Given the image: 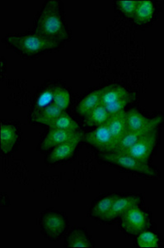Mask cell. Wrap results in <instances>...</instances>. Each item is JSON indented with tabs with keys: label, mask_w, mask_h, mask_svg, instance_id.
I'll use <instances>...</instances> for the list:
<instances>
[{
	"label": "cell",
	"mask_w": 164,
	"mask_h": 248,
	"mask_svg": "<svg viewBox=\"0 0 164 248\" xmlns=\"http://www.w3.org/2000/svg\"><path fill=\"white\" fill-rule=\"evenodd\" d=\"M4 43L23 57L33 58L58 49L62 43L48 39L39 34H9L4 37Z\"/></svg>",
	"instance_id": "7a4b0ae2"
},
{
	"label": "cell",
	"mask_w": 164,
	"mask_h": 248,
	"mask_svg": "<svg viewBox=\"0 0 164 248\" xmlns=\"http://www.w3.org/2000/svg\"><path fill=\"white\" fill-rule=\"evenodd\" d=\"M17 129L10 124H2L1 127V150L4 154L11 153L18 141Z\"/></svg>",
	"instance_id": "2e32d148"
},
{
	"label": "cell",
	"mask_w": 164,
	"mask_h": 248,
	"mask_svg": "<svg viewBox=\"0 0 164 248\" xmlns=\"http://www.w3.org/2000/svg\"><path fill=\"white\" fill-rule=\"evenodd\" d=\"M53 91V104L65 111L70 104V94L68 91L63 88L57 87L52 90Z\"/></svg>",
	"instance_id": "cb8c5ba5"
},
{
	"label": "cell",
	"mask_w": 164,
	"mask_h": 248,
	"mask_svg": "<svg viewBox=\"0 0 164 248\" xmlns=\"http://www.w3.org/2000/svg\"><path fill=\"white\" fill-rule=\"evenodd\" d=\"M163 121H164V118L162 116H156L151 119V121L147 126L135 132L126 133L118 145L116 153H119L123 150L127 149L131 146H133L134 144L136 143L137 141H139L140 139L153 132L154 130L158 129V127L160 126Z\"/></svg>",
	"instance_id": "9c48e42d"
},
{
	"label": "cell",
	"mask_w": 164,
	"mask_h": 248,
	"mask_svg": "<svg viewBox=\"0 0 164 248\" xmlns=\"http://www.w3.org/2000/svg\"><path fill=\"white\" fill-rule=\"evenodd\" d=\"M108 129L114 140L117 143V147L120 142L124 138L125 134L128 133L127 126H126V112H121L111 115L107 123Z\"/></svg>",
	"instance_id": "5bb4252c"
},
{
	"label": "cell",
	"mask_w": 164,
	"mask_h": 248,
	"mask_svg": "<svg viewBox=\"0 0 164 248\" xmlns=\"http://www.w3.org/2000/svg\"><path fill=\"white\" fill-rule=\"evenodd\" d=\"M82 139L86 143L102 151L103 153H116L117 150V143L110 134L107 124L99 126L83 135Z\"/></svg>",
	"instance_id": "ba28073f"
},
{
	"label": "cell",
	"mask_w": 164,
	"mask_h": 248,
	"mask_svg": "<svg viewBox=\"0 0 164 248\" xmlns=\"http://www.w3.org/2000/svg\"><path fill=\"white\" fill-rule=\"evenodd\" d=\"M151 119H152L142 114L139 110L136 108L128 111L126 112V126L128 133L141 129L150 124Z\"/></svg>",
	"instance_id": "ffe728a7"
},
{
	"label": "cell",
	"mask_w": 164,
	"mask_h": 248,
	"mask_svg": "<svg viewBox=\"0 0 164 248\" xmlns=\"http://www.w3.org/2000/svg\"><path fill=\"white\" fill-rule=\"evenodd\" d=\"M82 137L83 134L80 132L73 133L64 130L50 128V131L46 133V135L41 142L40 148L41 151H47L67 141H72L74 139H82Z\"/></svg>",
	"instance_id": "30bf717a"
},
{
	"label": "cell",
	"mask_w": 164,
	"mask_h": 248,
	"mask_svg": "<svg viewBox=\"0 0 164 248\" xmlns=\"http://www.w3.org/2000/svg\"><path fill=\"white\" fill-rule=\"evenodd\" d=\"M137 0H121L117 2L119 9L125 17L133 18L136 8L138 5Z\"/></svg>",
	"instance_id": "d4e9b609"
},
{
	"label": "cell",
	"mask_w": 164,
	"mask_h": 248,
	"mask_svg": "<svg viewBox=\"0 0 164 248\" xmlns=\"http://www.w3.org/2000/svg\"><path fill=\"white\" fill-rule=\"evenodd\" d=\"M40 228L45 237L55 242L60 239L68 230V219L63 213L53 209L45 210L41 216Z\"/></svg>",
	"instance_id": "5b68a950"
},
{
	"label": "cell",
	"mask_w": 164,
	"mask_h": 248,
	"mask_svg": "<svg viewBox=\"0 0 164 248\" xmlns=\"http://www.w3.org/2000/svg\"><path fill=\"white\" fill-rule=\"evenodd\" d=\"M34 30L42 37L60 43L70 39L60 1L49 0L45 2L35 20Z\"/></svg>",
	"instance_id": "6da1fadb"
},
{
	"label": "cell",
	"mask_w": 164,
	"mask_h": 248,
	"mask_svg": "<svg viewBox=\"0 0 164 248\" xmlns=\"http://www.w3.org/2000/svg\"><path fill=\"white\" fill-rule=\"evenodd\" d=\"M103 161L120 167L126 171L132 172L148 179H157L158 173L148 163L139 161L136 158L120 153H102Z\"/></svg>",
	"instance_id": "3957f363"
},
{
	"label": "cell",
	"mask_w": 164,
	"mask_h": 248,
	"mask_svg": "<svg viewBox=\"0 0 164 248\" xmlns=\"http://www.w3.org/2000/svg\"><path fill=\"white\" fill-rule=\"evenodd\" d=\"M101 98H102V89L93 91L80 101L77 108V113L85 118L98 105H101Z\"/></svg>",
	"instance_id": "ac0fdd59"
},
{
	"label": "cell",
	"mask_w": 164,
	"mask_h": 248,
	"mask_svg": "<svg viewBox=\"0 0 164 248\" xmlns=\"http://www.w3.org/2000/svg\"><path fill=\"white\" fill-rule=\"evenodd\" d=\"M48 127L52 129L64 130L73 133L80 132V126L78 123L74 119H72L70 116L65 113L59 116L54 121L51 122Z\"/></svg>",
	"instance_id": "44dd1931"
},
{
	"label": "cell",
	"mask_w": 164,
	"mask_h": 248,
	"mask_svg": "<svg viewBox=\"0 0 164 248\" xmlns=\"http://www.w3.org/2000/svg\"><path fill=\"white\" fill-rule=\"evenodd\" d=\"M81 139H74L54 147L47 158L49 163H58L71 159L74 156Z\"/></svg>",
	"instance_id": "7c38bea8"
},
{
	"label": "cell",
	"mask_w": 164,
	"mask_h": 248,
	"mask_svg": "<svg viewBox=\"0 0 164 248\" xmlns=\"http://www.w3.org/2000/svg\"><path fill=\"white\" fill-rule=\"evenodd\" d=\"M110 117L108 110L101 104L85 117L84 125L87 127H99L107 124Z\"/></svg>",
	"instance_id": "d6986e66"
},
{
	"label": "cell",
	"mask_w": 164,
	"mask_h": 248,
	"mask_svg": "<svg viewBox=\"0 0 164 248\" xmlns=\"http://www.w3.org/2000/svg\"><path fill=\"white\" fill-rule=\"evenodd\" d=\"M158 140L159 130L156 129L134 144L133 146L119 153L132 156L139 161H143L144 163H149L150 158L153 155V152L155 151Z\"/></svg>",
	"instance_id": "52a82bcc"
},
{
	"label": "cell",
	"mask_w": 164,
	"mask_h": 248,
	"mask_svg": "<svg viewBox=\"0 0 164 248\" xmlns=\"http://www.w3.org/2000/svg\"><path fill=\"white\" fill-rule=\"evenodd\" d=\"M117 196L118 195L116 194H110L100 197L91 208V217L96 221L106 222L108 214Z\"/></svg>",
	"instance_id": "4fadbf2b"
},
{
	"label": "cell",
	"mask_w": 164,
	"mask_h": 248,
	"mask_svg": "<svg viewBox=\"0 0 164 248\" xmlns=\"http://www.w3.org/2000/svg\"><path fill=\"white\" fill-rule=\"evenodd\" d=\"M121 226L125 233L138 236L150 229L151 215L150 212L141 209L140 206H136L122 215Z\"/></svg>",
	"instance_id": "8992f818"
},
{
	"label": "cell",
	"mask_w": 164,
	"mask_h": 248,
	"mask_svg": "<svg viewBox=\"0 0 164 248\" xmlns=\"http://www.w3.org/2000/svg\"><path fill=\"white\" fill-rule=\"evenodd\" d=\"M65 247L67 248H94L93 240L87 231L81 228H74L68 232L65 240Z\"/></svg>",
	"instance_id": "9a60e30c"
},
{
	"label": "cell",
	"mask_w": 164,
	"mask_h": 248,
	"mask_svg": "<svg viewBox=\"0 0 164 248\" xmlns=\"http://www.w3.org/2000/svg\"><path fill=\"white\" fill-rule=\"evenodd\" d=\"M64 113V111L57 107L54 104L45 106L36 118V122L38 124L48 126L51 122L54 121L59 116Z\"/></svg>",
	"instance_id": "7402d4cb"
},
{
	"label": "cell",
	"mask_w": 164,
	"mask_h": 248,
	"mask_svg": "<svg viewBox=\"0 0 164 248\" xmlns=\"http://www.w3.org/2000/svg\"><path fill=\"white\" fill-rule=\"evenodd\" d=\"M155 8L150 0H139L134 15V22L138 25H144L153 19Z\"/></svg>",
	"instance_id": "e0dca14e"
},
{
	"label": "cell",
	"mask_w": 164,
	"mask_h": 248,
	"mask_svg": "<svg viewBox=\"0 0 164 248\" xmlns=\"http://www.w3.org/2000/svg\"><path fill=\"white\" fill-rule=\"evenodd\" d=\"M160 244V240L153 232L144 231L138 235L137 246L141 248H157Z\"/></svg>",
	"instance_id": "603a6c76"
},
{
	"label": "cell",
	"mask_w": 164,
	"mask_h": 248,
	"mask_svg": "<svg viewBox=\"0 0 164 248\" xmlns=\"http://www.w3.org/2000/svg\"><path fill=\"white\" fill-rule=\"evenodd\" d=\"M135 96L121 85H110L102 89V104L110 116L124 111Z\"/></svg>",
	"instance_id": "277c9868"
},
{
	"label": "cell",
	"mask_w": 164,
	"mask_h": 248,
	"mask_svg": "<svg viewBox=\"0 0 164 248\" xmlns=\"http://www.w3.org/2000/svg\"><path fill=\"white\" fill-rule=\"evenodd\" d=\"M142 203L143 199L138 195H118L108 214L106 223H110L113 220L122 217V215H124L129 209L136 206H141Z\"/></svg>",
	"instance_id": "8fae6325"
}]
</instances>
